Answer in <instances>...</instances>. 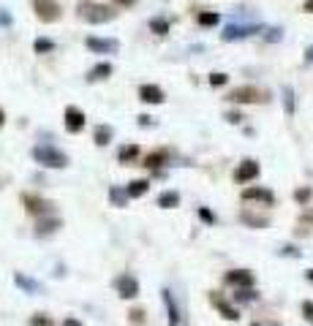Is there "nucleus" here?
Listing matches in <instances>:
<instances>
[{"label":"nucleus","instance_id":"f257e3e1","mask_svg":"<svg viewBox=\"0 0 313 326\" xmlns=\"http://www.w3.org/2000/svg\"><path fill=\"white\" fill-rule=\"evenodd\" d=\"M76 14H79V19L93 22V25H101V22H112V19L117 17V11L112 9V6L96 3V0H79V6H76Z\"/></svg>","mask_w":313,"mask_h":326},{"label":"nucleus","instance_id":"f03ea898","mask_svg":"<svg viewBox=\"0 0 313 326\" xmlns=\"http://www.w3.org/2000/svg\"><path fill=\"white\" fill-rule=\"evenodd\" d=\"M33 158L46 169H66L68 166V158L66 153H60V150H54L49 144H41V147H33Z\"/></svg>","mask_w":313,"mask_h":326},{"label":"nucleus","instance_id":"7ed1b4c3","mask_svg":"<svg viewBox=\"0 0 313 326\" xmlns=\"http://www.w3.org/2000/svg\"><path fill=\"white\" fill-rule=\"evenodd\" d=\"M229 101H234V103H259V101H267V95H264V90H259V87H253V84H242V87H234L229 93Z\"/></svg>","mask_w":313,"mask_h":326},{"label":"nucleus","instance_id":"20e7f679","mask_svg":"<svg viewBox=\"0 0 313 326\" xmlns=\"http://www.w3.org/2000/svg\"><path fill=\"white\" fill-rule=\"evenodd\" d=\"M33 11L41 22H58L60 14H63L58 0H33Z\"/></svg>","mask_w":313,"mask_h":326},{"label":"nucleus","instance_id":"39448f33","mask_svg":"<svg viewBox=\"0 0 313 326\" xmlns=\"http://www.w3.org/2000/svg\"><path fill=\"white\" fill-rule=\"evenodd\" d=\"M115 291L120 293L123 299H134L139 293V283L134 275H117L115 277Z\"/></svg>","mask_w":313,"mask_h":326},{"label":"nucleus","instance_id":"423d86ee","mask_svg":"<svg viewBox=\"0 0 313 326\" xmlns=\"http://www.w3.org/2000/svg\"><path fill=\"white\" fill-rule=\"evenodd\" d=\"M259 25H229V27H223V33L221 38L223 41H240V38H248V36H253V33H259Z\"/></svg>","mask_w":313,"mask_h":326},{"label":"nucleus","instance_id":"0eeeda50","mask_svg":"<svg viewBox=\"0 0 313 326\" xmlns=\"http://www.w3.org/2000/svg\"><path fill=\"white\" fill-rule=\"evenodd\" d=\"M226 283L237 285V288H253L256 277L250 275L248 269H232V272H226Z\"/></svg>","mask_w":313,"mask_h":326},{"label":"nucleus","instance_id":"6e6552de","mask_svg":"<svg viewBox=\"0 0 313 326\" xmlns=\"http://www.w3.org/2000/svg\"><path fill=\"white\" fill-rule=\"evenodd\" d=\"M84 128V114L76 106H66V131L68 133H79Z\"/></svg>","mask_w":313,"mask_h":326},{"label":"nucleus","instance_id":"1a4fd4ad","mask_svg":"<svg viewBox=\"0 0 313 326\" xmlns=\"http://www.w3.org/2000/svg\"><path fill=\"white\" fill-rule=\"evenodd\" d=\"M256 177H259V163H256V161H242L237 166V171H234V180H237V182H250Z\"/></svg>","mask_w":313,"mask_h":326},{"label":"nucleus","instance_id":"9d476101","mask_svg":"<svg viewBox=\"0 0 313 326\" xmlns=\"http://www.w3.org/2000/svg\"><path fill=\"white\" fill-rule=\"evenodd\" d=\"M242 198H245V201H264L267 206L275 204V196H272L267 188H245L242 190Z\"/></svg>","mask_w":313,"mask_h":326},{"label":"nucleus","instance_id":"9b49d317","mask_svg":"<svg viewBox=\"0 0 313 326\" xmlns=\"http://www.w3.org/2000/svg\"><path fill=\"white\" fill-rule=\"evenodd\" d=\"M163 297V305H166V315H169V326H180V310H177V302H175V293L169 288L161 291Z\"/></svg>","mask_w":313,"mask_h":326},{"label":"nucleus","instance_id":"f8f14e48","mask_svg":"<svg viewBox=\"0 0 313 326\" xmlns=\"http://www.w3.org/2000/svg\"><path fill=\"white\" fill-rule=\"evenodd\" d=\"M210 302H213V305L221 310V315L226 318V321H237L240 318V313H237V307H232L229 302H226L223 297H218V293H210Z\"/></svg>","mask_w":313,"mask_h":326},{"label":"nucleus","instance_id":"ddd939ff","mask_svg":"<svg viewBox=\"0 0 313 326\" xmlns=\"http://www.w3.org/2000/svg\"><path fill=\"white\" fill-rule=\"evenodd\" d=\"M139 98L145 103H163V90L158 84H142L139 87Z\"/></svg>","mask_w":313,"mask_h":326},{"label":"nucleus","instance_id":"4468645a","mask_svg":"<svg viewBox=\"0 0 313 326\" xmlns=\"http://www.w3.org/2000/svg\"><path fill=\"white\" fill-rule=\"evenodd\" d=\"M22 201H25L27 212H33V215H46V212L52 210V204H49V201H44V198H36V196H30V193L22 196Z\"/></svg>","mask_w":313,"mask_h":326},{"label":"nucleus","instance_id":"2eb2a0df","mask_svg":"<svg viewBox=\"0 0 313 326\" xmlns=\"http://www.w3.org/2000/svg\"><path fill=\"white\" fill-rule=\"evenodd\" d=\"M88 49H93V52H98V54H104V52H117V41H112V38H88Z\"/></svg>","mask_w":313,"mask_h":326},{"label":"nucleus","instance_id":"dca6fc26","mask_svg":"<svg viewBox=\"0 0 313 326\" xmlns=\"http://www.w3.org/2000/svg\"><path fill=\"white\" fill-rule=\"evenodd\" d=\"M128 190H123L120 185H112L109 188V201H112V206H125L128 204Z\"/></svg>","mask_w":313,"mask_h":326},{"label":"nucleus","instance_id":"f3484780","mask_svg":"<svg viewBox=\"0 0 313 326\" xmlns=\"http://www.w3.org/2000/svg\"><path fill=\"white\" fill-rule=\"evenodd\" d=\"M180 204V193L177 190H163V193L158 196V206H163V210H172V206Z\"/></svg>","mask_w":313,"mask_h":326},{"label":"nucleus","instance_id":"a211bd4d","mask_svg":"<svg viewBox=\"0 0 313 326\" xmlns=\"http://www.w3.org/2000/svg\"><path fill=\"white\" fill-rule=\"evenodd\" d=\"M14 283H17L19 288H25L27 293H38V291H41V285H38L36 280H30V277H25L22 272H17V275H14Z\"/></svg>","mask_w":313,"mask_h":326},{"label":"nucleus","instance_id":"6ab92c4d","mask_svg":"<svg viewBox=\"0 0 313 326\" xmlns=\"http://www.w3.org/2000/svg\"><path fill=\"white\" fill-rule=\"evenodd\" d=\"M147 188H150V182H147V180H134V182H131V185L125 188V190H128V196H131V198H139V196H145V193H147Z\"/></svg>","mask_w":313,"mask_h":326},{"label":"nucleus","instance_id":"aec40b11","mask_svg":"<svg viewBox=\"0 0 313 326\" xmlns=\"http://www.w3.org/2000/svg\"><path fill=\"white\" fill-rule=\"evenodd\" d=\"M93 139H96V144H98V147L109 144V141H112V128H109V125H98L96 133H93Z\"/></svg>","mask_w":313,"mask_h":326},{"label":"nucleus","instance_id":"412c9836","mask_svg":"<svg viewBox=\"0 0 313 326\" xmlns=\"http://www.w3.org/2000/svg\"><path fill=\"white\" fill-rule=\"evenodd\" d=\"M109 74H112V66H109V63H98V66L90 71L88 79H90V82H101V79H106Z\"/></svg>","mask_w":313,"mask_h":326},{"label":"nucleus","instance_id":"4be33fe9","mask_svg":"<svg viewBox=\"0 0 313 326\" xmlns=\"http://www.w3.org/2000/svg\"><path fill=\"white\" fill-rule=\"evenodd\" d=\"M60 228V220H41L38 223V228H36V234L38 236H49V234H54Z\"/></svg>","mask_w":313,"mask_h":326},{"label":"nucleus","instance_id":"5701e85b","mask_svg":"<svg viewBox=\"0 0 313 326\" xmlns=\"http://www.w3.org/2000/svg\"><path fill=\"white\" fill-rule=\"evenodd\" d=\"M150 30H153L155 36H166V33H169V19L153 17V19H150Z\"/></svg>","mask_w":313,"mask_h":326},{"label":"nucleus","instance_id":"b1692460","mask_svg":"<svg viewBox=\"0 0 313 326\" xmlns=\"http://www.w3.org/2000/svg\"><path fill=\"white\" fill-rule=\"evenodd\" d=\"M242 223H248V226H253V228H264L270 223L267 218H259V215H250V212H242Z\"/></svg>","mask_w":313,"mask_h":326},{"label":"nucleus","instance_id":"393cba45","mask_svg":"<svg viewBox=\"0 0 313 326\" xmlns=\"http://www.w3.org/2000/svg\"><path fill=\"white\" fill-rule=\"evenodd\" d=\"M139 155V147L136 144H128V147H120V153H117V158H120L123 163H128V161H134V158Z\"/></svg>","mask_w":313,"mask_h":326},{"label":"nucleus","instance_id":"a878e982","mask_svg":"<svg viewBox=\"0 0 313 326\" xmlns=\"http://www.w3.org/2000/svg\"><path fill=\"white\" fill-rule=\"evenodd\" d=\"M33 49L38 54H46V52H54V41H49V38H36V44H33Z\"/></svg>","mask_w":313,"mask_h":326},{"label":"nucleus","instance_id":"bb28decb","mask_svg":"<svg viewBox=\"0 0 313 326\" xmlns=\"http://www.w3.org/2000/svg\"><path fill=\"white\" fill-rule=\"evenodd\" d=\"M218 19H221V17H218L215 11H205V14H199V25H202V27H213V25H218Z\"/></svg>","mask_w":313,"mask_h":326},{"label":"nucleus","instance_id":"cd10ccee","mask_svg":"<svg viewBox=\"0 0 313 326\" xmlns=\"http://www.w3.org/2000/svg\"><path fill=\"white\" fill-rule=\"evenodd\" d=\"M166 161V153H150L145 158V166H150V169H158V166Z\"/></svg>","mask_w":313,"mask_h":326},{"label":"nucleus","instance_id":"c85d7f7f","mask_svg":"<svg viewBox=\"0 0 313 326\" xmlns=\"http://www.w3.org/2000/svg\"><path fill=\"white\" fill-rule=\"evenodd\" d=\"M283 106H286V114H294V90L292 87H283Z\"/></svg>","mask_w":313,"mask_h":326},{"label":"nucleus","instance_id":"c756f323","mask_svg":"<svg viewBox=\"0 0 313 326\" xmlns=\"http://www.w3.org/2000/svg\"><path fill=\"white\" fill-rule=\"evenodd\" d=\"M294 198H297V204H308L310 198H313V190L310 188H297L294 190Z\"/></svg>","mask_w":313,"mask_h":326},{"label":"nucleus","instance_id":"7c9ffc66","mask_svg":"<svg viewBox=\"0 0 313 326\" xmlns=\"http://www.w3.org/2000/svg\"><path fill=\"white\" fill-rule=\"evenodd\" d=\"M234 299H237V302H253V299H256V293L250 291V288H240L237 293H234Z\"/></svg>","mask_w":313,"mask_h":326},{"label":"nucleus","instance_id":"2f4dec72","mask_svg":"<svg viewBox=\"0 0 313 326\" xmlns=\"http://www.w3.org/2000/svg\"><path fill=\"white\" fill-rule=\"evenodd\" d=\"M199 218H202V220H205V223H210V226H213V223H215V215H213V212H210V210H207V206H202V210H199Z\"/></svg>","mask_w":313,"mask_h":326},{"label":"nucleus","instance_id":"473e14b6","mask_svg":"<svg viewBox=\"0 0 313 326\" xmlns=\"http://www.w3.org/2000/svg\"><path fill=\"white\" fill-rule=\"evenodd\" d=\"M30 326H52V321L46 315H33L30 318Z\"/></svg>","mask_w":313,"mask_h":326},{"label":"nucleus","instance_id":"72a5a7b5","mask_svg":"<svg viewBox=\"0 0 313 326\" xmlns=\"http://www.w3.org/2000/svg\"><path fill=\"white\" fill-rule=\"evenodd\" d=\"M226 79H229V76H226V74H213V76H210V84L221 87V84H226Z\"/></svg>","mask_w":313,"mask_h":326},{"label":"nucleus","instance_id":"f704fd0d","mask_svg":"<svg viewBox=\"0 0 313 326\" xmlns=\"http://www.w3.org/2000/svg\"><path fill=\"white\" fill-rule=\"evenodd\" d=\"M302 313H305V318H313V302H302Z\"/></svg>","mask_w":313,"mask_h":326},{"label":"nucleus","instance_id":"c9c22d12","mask_svg":"<svg viewBox=\"0 0 313 326\" xmlns=\"http://www.w3.org/2000/svg\"><path fill=\"white\" fill-rule=\"evenodd\" d=\"M226 120L237 125V123H242V114H240V112H226Z\"/></svg>","mask_w":313,"mask_h":326},{"label":"nucleus","instance_id":"e433bc0d","mask_svg":"<svg viewBox=\"0 0 313 326\" xmlns=\"http://www.w3.org/2000/svg\"><path fill=\"white\" fill-rule=\"evenodd\" d=\"M136 123L142 125V128H147V125H153V117H147V114H139V117H136Z\"/></svg>","mask_w":313,"mask_h":326},{"label":"nucleus","instance_id":"4c0bfd02","mask_svg":"<svg viewBox=\"0 0 313 326\" xmlns=\"http://www.w3.org/2000/svg\"><path fill=\"white\" fill-rule=\"evenodd\" d=\"M278 38H280V30H278V27H272L270 33H267V41H278Z\"/></svg>","mask_w":313,"mask_h":326},{"label":"nucleus","instance_id":"58836bf2","mask_svg":"<svg viewBox=\"0 0 313 326\" xmlns=\"http://www.w3.org/2000/svg\"><path fill=\"white\" fill-rule=\"evenodd\" d=\"M131 321H134V323H142V310H134V313H131Z\"/></svg>","mask_w":313,"mask_h":326},{"label":"nucleus","instance_id":"ea45409f","mask_svg":"<svg viewBox=\"0 0 313 326\" xmlns=\"http://www.w3.org/2000/svg\"><path fill=\"white\" fill-rule=\"evenodd\" d=\"M63 326H82V323L76 321V318H66V321H63Z\"/></svg>","mask_w":313,"mask_h":326},{"label":"nucleus","instance_id":"a19ab883","mask_svg":"<svg viewBox=\"0 0 313 326\" xmlns=\"http://www.w3.org/2000/svg\"><path fill=\"white\" fill-rule=\"evenodd\" d=\"M0 22H3V25H9V22H11V17H9V11H0Z\"/></svg>","mask_w":313,"mask_h":326},{"label":"nucleus","instance_id":"79ce46f5","mask_svg":"<svg viewBox=\"0 0 313 326\" xmlns=\"http://www.w3.org/2000/svg\"><path fill=\"white\" fill-rule=\"evenodd\" d=\"M302 11H308V14H313V0H305V6H302Z\"/></svg>","mask_w":313,"mask_h":326},{"label":"nucleus","instance_id":"37998d69","mask_svg":"<svg viewBox=\"0 0 313 326\" xmlns=\"http://www.w3.org/2000/svg\"><path fill=\"white\" fill-rule=\"evenodd\" d=\"M280 253H286V256H300V253H297L294 248H283V250H280Z\"/></svg>","mask_w":313,"mask_h":326},{"label":"nucleus","instance_id":"c03bdc74","mask_svg":"<svg viewBox=\"0 0 313 326\" xmlns=\"http://www.w3.org/2000/svg\"><path fill=\"white\" fill-rule=\"evenodd\" d=\"M115 3H120V6H131L134 0H115Z\"/></svg>","mask_w":313,"mask_h":326},{"label":"nucleus","instance_id":"a18cd8bd","mask_svg":"<svg viewBox=\"0 0 313 326\" xmlns=\"http://www.w3.org/2000/svg\"><path fill=\"white\" fill-rule=\"evenodd\" d=\"M3 123H6V114H3V109H0V128H3Z\"/></svg>","mask_w":313,"mask_h":326},{"label":"nucleus","instance_id":"49530a36","mask_svg":"<svg viewBox=\"0 0 313 326\" xmlns=\"http://www.w3.org/2000/svg\"><path fill=\"white\" fill-rule=\"evenodd\" d=\"M305 275H308V280L313 283V269H308V272H305Z\"/></svg>","mask_w":313,"mask_h":326},{"label":"nucleus","instance_id":"de8ad7c7","mask_svg":"<svg viewBox=\"0 0 313 326\" xmlns=\"http://www.w3.org/2000/svg\"><path fill=\"white\" fill-rule=\"evenodd\" d=\"M250 326H259V323H250Z\"/></svg>","mask_w":313,"mask_h":326},{"label":"nucleus","instance_id":"09e8293b","mask_svg":"<svg viewBox=\"0 0 313 326\" xmlns=\"http://www.w3.org/2000/svg\"><path fill=\"white\" fill-rule=\"evenodd\" d=\"M310 323H313V318H310Z\"/></svg>","mask_w":313,"mask_h":326}]
</instances>
